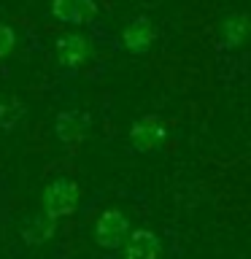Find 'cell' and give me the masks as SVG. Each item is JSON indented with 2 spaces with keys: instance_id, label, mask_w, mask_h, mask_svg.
Instances as JSON below:
<instances>
[{
  "instance_id": "cell-8",
  "label": "cell",
  "mask_w": 251,
  "mask_h": 259,
  "mask_svg": "<svg viewBox=\"0 0 251 259\" xmlns=\"http://www.w3.org/2000/svg\"><path fill=\"white\" fill-rule=\"evenodd\" d=\"M87 130H89V116L87 113H78V111L57 113L54 133H57V138H60V143H65V146L81 143L87 138Z\"/></svg>"
},
{
  "instance_id": "cell-1",
  "label": "cell",
  "mask_w": 251,
  "mask_h": 259,
  "mask_svg": "<svg viewBox=\"0 0 251 259\" xmlns=\"http://www.w3.org/2000/svg\"><path fill=\"white\" fill-rule=\"evenodd\" d=\"M78 200H81V189L76 181L70 178H54L52 184L44 189V197H40V205H44V216L49 219H60V216H68L78 208Z\"/></svg>"
},
{
  "instance_id": "cell-4",
  "label": "cell",
  "mask_w": 251,
  "mask_h": 259,
  "mask_svg": "<svg viewBox=\"0 0 251 259\" xmlns=\"http://www.w3.org/2000/svg\"><path fill=\"white\" fill-rule=\"evenodd\" d=\"M54 52L65 70H78L89 60L92 46H89V38L81 35V32H65L54 40Z\"/></svg>"
},
{
  "instance_id": "cell-12",
  "label": "cell",
  "mask_w": 251,
  "mask_h": 259,
  "mask_svg": "<svg viewBox=\"0 0 251 259\" xmlns=\"http://www.w3.org/2000/svg\"><path fill=\"white\" fill-rule=\"evenodd\" d=\"M14 46H16V32L8 24H0V60L11 54Z\"/></svg>"
},
{
  "instance_id": "cell-5",
  "label": "cell",
  "mask_w": 251,
  "mask_h": 259,
  "mask_svg": "<svg viewBox=\"0 0 251 259\" xmlns=\"http://www.w3.org/2000/svg\"><path fill=\"white\" fill-rule=\"evenodd\" d=\"M157 40V30L149 16H135L133 22H127V27L121 30V46L130 54H146L151 44Z\"/></svg>"
},
{
  "instance_id": "cell-9",
  "label": "cell",
  "mask_w": 251,
  "mask_h": 259,
  "mask_svg": "<svg viewBox=\"0 0 251 259\" xmlns=\"http://www.w3.org/2000/svg\"><path fill=\"white\" fill-rule=\"evenodd\" d=\"M54 230H57V222H54V219L38 213V216H30L27 222L22 224L19 235H22V240L27 243V246H40V243L52 240Z\"/></svg>"
},
{
  "instance_id": "cell-11",
  "label": "cell",
  "mask_w": 251,
  "mask_h": 259,
  "mask_svg": "<svg viewBox=\"0 0 251 259\" xmlns=\"http://www.w3.org/2000/svg\"><path fill=\"white\" fill-rule=\"evenodd\" d=\"M24 103L14 95H0V130L3 133H11V130L22 121L24 116Z\"/></svg>"
},
{
  "instance_id": "cell-3",
  "label": "cell",
  "mask_w": 251,
  "mask_h": 259,
  "mask_svg": "<svg viewBox=\"0 0 251 259\" xmlns=\"http://www.w3.org/2000/svg\"><path fill=\"white\" fill-rule=\"evenodd\" d=\"M165 141H168V124L159 116H154V113H149L143 119H135L133 127H130V143H133L135 151L151 154Z\"/></svg>"
},
{
  "instance_id": "cell-10",
  "label": "cell",
  "mask_w": 251,
  "mask_h": 259,
  "mask_svg": "<svg viewBox=\"0 0 251 259\" xmlns=\"http://www.w3.org/2000/svg\"><path fill=\"white\" fill-rule=\"evenodd\" d=\"M246 32H248V16L243 11L227 14L222 22V44L227 49H238L246 44Z\"/></svg>"
},
{
  "instance_id": "cell-6",
  "label": "cell",
  "mask_w": 251,
  "mask_h": 259,
  "mask_svg": "<svg viewBox=\"0 0 251 259\" xmlns=\"http://www.w3.org/2000/svg\"><path fill=\"white\" fill-rule=\"evenodd\" d=\"M52 14L62 24L84 27V24L95 22L97 3H95V0H52Z\"/></svg>"
},
{
  "instance_id": "cell-2",
  "label": "cell",
  "mask_w": 251,
  "mask_h": 259,
  "mask_svg": "<svg viewBox=\"0 0 251 259\" xmlns=\"http://www.w3.org/2000/svg\"><path fill=\"white\" fill-rule=\"evenodd\" d=\"M127 235H130V219L121 213V210H116V208L103 210L100 219H97V224H95L97 246L108 248V251L121 248V246H124V240H127Z\"/></svg>"
},
{
  "instance_id": "cell-7",
  "label": "cell",
  "mask_w": 251,
  "mask_h": 259,
  "mask_svg": "<svg viewBox=\"0 0 251 259\" xmlns=\"http://www.w3.org/2000/svg\"><path fill=\"white\" fill-rule=\"evenodd\" d=\"M162 240L151 230H133L124 240V259H159Z\"/></svg>"
}]
</instances>
